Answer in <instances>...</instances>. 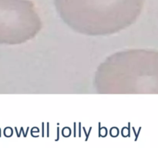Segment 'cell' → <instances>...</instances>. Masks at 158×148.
<instances>
[{
  "label": "cell",
  "mask_w": 158,
  "mask_h": 148,
  "mask_svg": "<svg viewBox=\"0 0 158 148\" xmlns=\"http://www.w3.org/2000/svg\"><path fill=\"white\" fill-rule=\"evenodd\" d=\"M61 11L69 14H127L138 9L141 0H55Z\"/></svg>",
  "instance_id": "6da1fadb"
}]
</instances>
